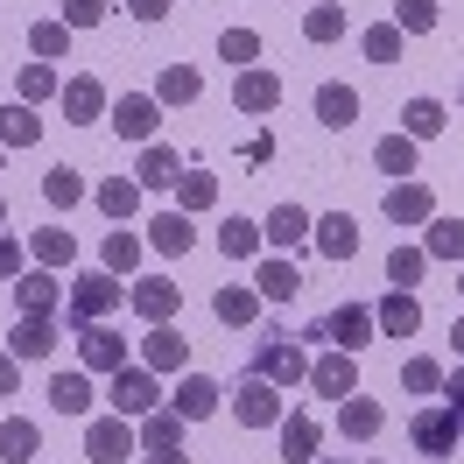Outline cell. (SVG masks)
I'll use <instances>...</instances> for the list:
<instances>
[{"label":"cell","instance_id":"cell-54","mask_svg":"<svg viewBox=\"0 0 464 464\" xmlns=\"http://www.w3.org/2000/svg\"><path fill=\"white\" fill-rule=\"evenodd\" d=\"M127 7H134L141 22H162V14H169V0H127Z\"/></svg>","mask_w":464,"mask_h":464},{"label":"cell","instance_id":"cell-11","mask_svg":"<svg viewBox=\"0 0 464 464\" xmlns=\"http://www.w3.org/2000/svg\"><path fill=\"white\" fill-rule=\"evenodd\" d=\"M113 127H120V141H155V127H162V106H155V99H148V92H127V99H120L113 106Z\"/></svg>","mask_w":464,"mask_h":464},{"label":"cell","instance_id":"cell-2","mask_svg":"<svg viewBox=\"0 0 464 464\" xmlns=\"http://www.w3.org/2000/svg\"><path fill=\"white\" fill-rule=\"evenodd\" d=\"M458 430H464V415L450 401L443 408H415V422H408V436H415L422 458H450V450H458Z\"/></svg>","mask_w":464,"mask_h":464},{"label":"cell","instance_id":"cell-23","mask_svg":"<svg viewBox=\"0 0 464 464\" xmlns=\"http://www.w3.org/2000/svg\"><path fill=\"white\" fill-rule=\"evenodd\" d=\"M317 443H324V430L310 415H282V458L289 464H317Z\"/></svg>","mask_w":464,"mask_h":464},{"label":"cell","instance_id":"cell-36","mask_svg":"<svg viewBox=\"0 0 464 464\" xmlns=\"http://www.w3.org/2000/svg\"><path fill=\"white\" fill-rule=\"evenodd\" d=\"M43 198L57 204V211H71V204H85L92 190H85V176H78V169H63V162H57V169H43Z\"/></svg>","mask_w":464,"mask_h":464},{"label":"cell","instance_id":"cell-37","mask_svg":"<svg viewBox=\"0 0 464 464\" xmlns=\"http://www.w3.org/2000/svg\"><path fill=\"white\" fill-rule=\"evenodd\" d=\"M50 408H57V415H85L92 408V380L85 373H57L50 380Z\"/></svg>","mask_w":464,"mask_h":464},{"label":"cell","instance_id":"cell-60","mask_svg":"<svg viewBox=\"0 0 464 464\" xmlns=\"http://www.w3.org/2000/svg\"><path fill=\"white\" fill-rule=\"evenodd\" d=\"M317 464H338V458H317Z\"/></svg>","mask_w":464,"mask_h":464},{"label":"cell","instance_id":"cell-34","mask_svg":"<svg viewBox=\"0 0 464 464\" xmlns=\"http://www.w3.org/2000/svg\"><path fill=\"white\" fill-rule=\"evenodd\" d=\"M218 254H226V261H254V254H261V226H254V218H226V226H218Z\"/></svg>","mask_w":464,"mask_h":464},{"label":"cell","instance_id":"cell-17","mask_svg":"<svg viewBox=\"0 0 464 464\" xmlns=\"http://www.w3.org/2000/svg\"><path fill=\"white\" fill-rule=\"evenodd\" d=\"M310 226H317V218H310L303 204H275V211H267V226H261V239L289 254V246H303V239H310Z\"/></svg>","mask_w":464,"mask_h":464},{"label":"cell","instance_id":"cell-3","mask_svg":"<svg viewBox=\"0 0 464 464\" xmlns=\"http://www.w3.org/2000/svg\"><path fill=\"white\" fill-rule=\"evenodd\" d=\"M232 415H239V422H246V430H275V422H282V387H275V380H239V387H232Z\"/></svg>","mask_w":464,"mask_h":464},{"label":"cell","instance_id":"cell-28","mask_svg":"<svg viewBox=\"0 0 464 464\" xmlns=\"http://www.w3.org/2000/svg\"><path fill=\"white\" fill-rule=\"evenodd\" d=\"M176 415L183 422H204V415H218V387L204 373H183V387H176Z\"/></svg>","mask_w":464,"mask_h":464},{"label":"cell","instance_id":"cell-24","mask_svg":"<svg viewBox=\"0 0 464 464\" xmlns=\"http://www.w3.org/2000/svg\"><path fill=\"white\" fill-rule=\"evenodd\" d=\"M254 289H261V303H295V295H303V275H295L289 261H261L254 267Z\"/></svg>","mask_w":464,"mask_h":464},{"label":"cell","instance_id":"cell-43","mask_svg":"<svg viewBox=\"0 0 464 464\" xmlns=\"http://www.w3.org/2000/svg\"><path fill=\"white\" fill-rule=\"evenodd\" d=\"M373 162L387 176H415V141H408V134H387V141L373 148Z\"/></svg>","mask_w":464,"mask_h":464},{"label":"cell","instance_id":"cell-59","mask_svg":"<svg viewBox=\"0 0 464 464\" xmlns=\"http://www.w3.org/2000/svg\"><path fill=\"white\" fill-rule=\"evenodd\" d=\"M0 226H7V204H0Z\"/></svg>","mask_w":464,"mask_h":464},{"label":"cell","instance_id":"cell-1","mask_svg":"<svg viewBox=\"0 0 464 464\" xmlns=\"http://www.w3.org/2000/svg\"><path fill=\"white\" fill-rule=\"evenodd\" d=\"M113 310H120V275L92 267V275H78V282H71V303H63V317L78 324V331H85V324H106Z\"/></svg>","mask_w":464,"mask_h":464},{"label":"cell","instance_id":"cell-52","mask_svg":"<svg viewBox=\"0 0 464 464\" xmlns=\"http://www.w3.org/2000/svg\"><path fill=\"white\" fill-rule=\"evenodd\" d=\"M14 387H22V359L0 352V401H14Z\"/></svg>","mask_w":464,"mask_h":464},{"label":"cell","instance_id":"cell-5","mask_svg":"<svg viewBox=\"0 0 464 464\" xmlns=\"http://www.w3.org/2000/svg\"><path fill=\"white\" fill-rule=\"evenodd\" d=\"M141 366H148V373H183V366H190V338H183L176 324H148Z\"/></svg>","mask_w":464,"mask_h":464},{"label":"cell","instance_id":"cell-38","mask_svg":"<svg viewBox=\"0 0 464 464\" xmlns=\"http://www.w3.org/2000/svg\"><path fill=\"white\" fill-rule=\"evenodd\" d=\"M99 261H106V275H134V267H141V239H134V232H106Z\"/></svg>","mask_w":464,"mask_h":464},{"label":"cell","instance_id":"cell-61","mask_svg":"<svg viewBox=\"0 0 464 464\" xmlns=\"http://www.w3.org/2000/svg\"><path fill=\"white\" fill-rule=\"evenodd\" d=\"M458 443H464V430H458Z\"/></svg>","mask_w":464,"mask_h":464},{"label":"cell","instance_id":"cell-30","mask_svg":"<svg viewBox=\"0 0 464 464\" xmlns=\"http://www.w3.org/2000/svg\"><path fill=\"white\" fill-rule=\"evenodd\" d=\"M317 120L345 134L352 120H359V92H352V85H317Z\"/></svg>","mask_w":464,"mask_h":464},{"label":"cell","instance_id":"cell-42","mask_svg":"<svg viewBox=\"0 0 464 464\" xmlns=\"http://www.w3.org/2000/svg\"><path fill=\"white\" fill-rule=\"evenodd\" d=\"M29 254H35L43 267H71V254H78V239L50 226V232H35V239H29Z\"/></svg>","mask_w":464,"mask_h":464},{"label":"cell","instance_id":"cell-41","mask_svg":"<svg viewBox=\"0 0 464 464\" xmlns=\"http://www.w3.org/2000/svg\"><path fill=\"white\" fill-rule=\"evenodd\" d=\"M303 35H310V43H338V35H345V7H338V0L310 7V14H303Z\"/></svg>","mask_w":464,"mask_h":464},{"label":"cell","instance_id":"cell-12","mask_svg":"<svg viewBox=\"0 0 464 464\" xmlns=\"http://www.w3.org/2000/svg\"><path fill=\"white\" fill-rule=\"evenodd\" d=\"M14 303H22V317H57L63 310V289L50 267H35V275H14Z\"/></svg>","mask_w":464,"mask_h":464},{"label":"cell","instance_id":"cell-50","mask_svg":"<svg viewBox=\"0 0 464 464\" xmlns=\"http://www.w3.org/2000/svg\"><path fill=\"white\" fill-rule=\"evenodd\" d=\"M401 387H408V394H436V387H443V366H436V359H408Z\"/></svg>","mask_w":464,"mask_h":464},{"label":"cell","instance_id":"cell-35","mask_svg":"<svg viewBox=\"0 0 464 464\" xmlns=\"http://www.w3.org/2000/svg\"><path fill=\"white\" fill-rule=\"evenodd\" d=\"M211 204H218V176H204V169L176 176V211H211Z\"/></svg>","mask_w":464,"mask_h":464},{"label":"cell","instance_id":"cell-25","mask_svg":"<svg viewBox=\"0 0 464 464\" xmlns=\"http://www.w3.org/2000/svg\"><path fill=\"white\" fill-rule=\"evenodd\" d=\"M92 204H99L106 218H134V211H141V183H134V176H106V183L92 190Z\"/></svg>","mask_w":464,"mask_h":464},{"label":"cell","instance_id":"cell-48","mask_svg":"<svg viewBox=\"0 0 464 464\" xmlns=\"http://www.w3.org/2000/svg\"><path fill=\"white\" fill-rule=\"evenodd\" d=\"M366 57H373V63H401V29H394V22L366 29Z\"/></svg>","mask_w":464,"mask_h":464},{"label":"cell","instance_id":"cell-22","mask_svg":"<svg viewBox=\"0 0 464 464\" xmlns=\"http://www.w3.org/2000/svg\"><path fill=\"white\" fill-rule=\"evenodd\" d=\"M211 317L226 324V331H246V324L261 317V289H218L211 295Z\"/></svg>","mask_w":464,"mask_h":464},{"label":"cell","instance_id":"cell-8","mask_svg":"<svg viewBox=\"0 0 464 464\" xmlns=\"http://www.w3.org/2000/svg\"><path fill=\"white\" fill-rule=\"evenodd\" d=\"M78 359H85V373H120V366H127V338H120L113 324H85Z\"/></svg>","mask_w":464,"mask_h":464},{"label":"cell","instance_id":"cell-58","mask_svg":"<svg viewBox=\"0 0 464 464\" xmlns=\"http://www.w3.org/2000/svg\"><path fill=\"white\" fill-rule=\"evenodd\" d=\"M0 169H7V148H0Z\"/></svg>","mask_w":464,"mask_h":464},{"label":"cell","instance_id":"cell-15","mask_svg":"<svg viewBox=\"0 0 464 464\" xmlns=\"http://www.w3.org/2000/svg\"><path fill=\"white\" fill-rule=\"evenodd\" d=\"M373 331H380V324H373V310H359V303H338V310L324 317V338H331V345H338V352L366 345Z\"/></svg>","mask_w":464,"mask_h":464},{"label":"cell","instance_id":"cell-39","mask_svg":"<svg viewBox=\"0 0 464 464\" xmlns=\"http://www.w3.org/2000/svg\"><path fill=\"white\" fill-rule=\"evenodd\" d=\"M422 275H430V254H422V246H394V254H387V282H394V289H415Z\"/></svg>","mask_w":464,"mask_h":464},{"label":"cell","instance_id":"cell-18","mask_svg":"<svg viewBox=\"0 0 464 464\" xmlns=\"http://www.w3.org/2000/svg\"><path fill=\"white\" fill-rule=\"evenodd\" d=\"M310 239H317V254H324V261H352V254H359V226H352L345 211L317 218V226H310Z\"/></svg>","mask_w":464,"mask_h":464},{"label":"cell","instance_id":"cell-31","mask_svg":"<svg viewBox=\"0 0 464 464\" xmlns=\"http://www.w3.org/2000/svg\"><path fill=\"white\" fill-rule=\"evenodd\" d=\"M35 141H43L35 106H0V148H35Z\"/></svg>","mask_w":464,"mask_h":464},{"label":"cell","instance_id":"cell-40","mask_svg":"<svg viewBox=\"0 0 464 464\" xmlns=\"http://www.w3.org/2000/svg\"><path fill=\"white\" fill-rule=\"evenodd\" d=\"M35 443H43V436H35V422H22V415H7V422H0V458H7V464L35 458Z\"/></svg>","mask_w":464,"mask_h":464},{"label":"cell","instance_id":"cell-14","mask_svg":"<svg viewBox=\"0 0 464 464\" xmlns=\"http://www.w3.org/2000/svg\"><path fill=\"white\" fill-rule=\"evenodd\" d=\"M127 303H134L148 324H169V317H176V303H183V289H176V282H162V275H141V282L127 289Z\"/></svg>","mask_w":464,"mask_h":464},{"label":"cell","instance_id":"cell-7","mask_svg":"<svg viewBox=\"0 0 464 464\" xmlns=\"http://www.w3.org/2000/svg\"><path fill=\"white\" fill-rule=\"evenodd\" d=\"M254 373L275 380V387H295V380L310 373V359H303V345H295V338H261V359H254Z\"/></svg>","mask_w":464,"mask_h":464},{"label":"cell","instance_id":"cell-6","mask_svg":"<svg viewBox=\"0 0 464 464\" xmlns=\"http://www.w3.org/2000/svg\"><path fill=\"white\" fill-rule=\"evenodd\" d=\"M134 443H141V436L127 430V415H99L85 430V458L92 464H120V458H134Z\"/></svg>","mask_w":464,"mask_h":464},{"label":"cell","instance_id":"cell-49","mask_svg":"<svg viewBox=\"0 0 464 464\" xmlns=\"http://www.w3.org/2000/svg\"><path fill=\"white\" fill-rule=\"evenodd\" d=\"M50 92H63V78L50 71V63H29V71H22V106H35V99H50Z\"/></svg>","mask_w":464,"mask_h":464},{"label":"cell","instance_id":"cell-16","mask_svg":"<svg viewBox=\"0 0 464 464\" xmlns=\"http://www.w3.org/2000/svg\"><path fill=\"white\" fill-rule=\"evenodd\" d=\"M373 324L387 331V338H415V331H422V303H415L408 289H387L380 310H373Z\"/></svg>","mask_w":464,"mask_h":464},{"label":"cell","instance_id":"cell-20","mask_svg":"<svg viewBox=\"0 0 464 464\" xmlns=\"http://www.w3.org/2000/svg\"><path fill=\"white\" fill-rule=\"evenodd\" d=\"M176 176H183V162H176V148L148 141V148H141V162H134V183H141V190H176Z\"/></svg>","mask_w":464,"mask_h":464},{"label":"cell","instance_id":"cell-10","mask_svg":"<svg viewBox=\"0 0 464 464\" xmlns=\"http://www.w3.org/2000/svg\"><path fill=\"white\" fill-rule=\"evenodd\" d=\"M310 387H317L324 401H345V394H359V359H352V352H324L317 366H310Z\"/></svg>","mask_w":464,"mask_h":464},{"label":"cell","instance_id":"cell-56","mask_svg":"<svg viewBox=\"0 0 464 464\" xmlns=\"http://www.w3.org/2000/svg\"><path fill=\"white\" fill-rule=\"evenodd\" d=\"M148 464H190L183 450H148Z\"/></svg>","mask_w":464,"mask_h":464},{"label":"cell","instance_id":"cell-21","mask_svg":"<svg viewBox=\"0 0 464 464\" xmlns=\"http://www.w3.org/2000/svg\"><path fill=\"white\" fill-rule=\"evenodd\" d=\"M190 239H198V232H190V211H155V218H148V246H155V254H190Z\"/></svg>","mask_w":464,"mask_h":464},{"label":"cell","instance_id":"cell-26","mask_svg":"<svg viewBox=\"0 0 464 464\" xmlns=\"http://www.w3.org/2000/svg\"><path fill=\"white\" fill-rule=\"evenodd\" d=\"M380 401H359V394H345L338 401V436H352V443H366V436H380Z\"/></svg>","mask_w":464,"mask_h":464},{"label":"cell","instance_id":"cell-44","mask_svg":"<svg viewBox=\"0 0 464 464\" xmlns=\"http://www.w3.org/2000/svg\"><path fill=\"white\" fill-rule=\"evenodd\" d=\"M408 141H430V134H443V106L436 99H408Z\"/></svg>","mask_w":464,"mask_h":464},{"label":"cell","instance_id":"cell-4","mask_svg":"<svg viewBox=\"0 0 464 464\" xmlns=\"http://www.w3.org/2000/svg\"><path fill=\"white\" fill-rule=\"evenodd\" d=\"M106 401H113V415H155V408H162V387H155L148 366H120Z\"/></svg>","mask_w":464,"mask_h":464},{"label":"cell","instance_id":"cell-53","mask_svg":"<svg viewBox=\"0 0 464 464\" xmlns=\"http://www.w3.org/2000/svg\"><path fill=\"white\" fill-rule=\"evenodd\" d=\"M0 275H7V282L22 275V246H14V239H0Z\"/></svg>","mask_w":464,"mask_h":464},{"label":"cell","instance_id":"cell-45","mask_svg":"<svg viewBox=\"0 0 464 464\" xmlns=\"http://www.w3.org/2000/svg\"><path fill=\"white\" fill-rule=\"evenodd\" d=\"M394 29L401 35H430L436 29V0H394Z\"/></svg>","mask_w":464,"mask_h":464},{"label":"cell","instance_id":"cell-46","mask_svg":"<svg viewBox=\"0 0 464 464\" xmlns=\"http://www.w3.org/2000/svg\"><path fill=\"white\" fill-rule=\"evenodd\" d=\"M29 50L43 63H57L63 50H71V29H63V22H35V29H29Z\"/></svg>","mask_w":464,"mask_h":464},{"label":"cell","instance_id":"cell-51","mask_svg":"<svg viewBox=\"0 0 464 464\" xmlns=\"http://www.w3.org/2000/svg\"><path fill=\"white\" fill-rule=\"evenodd\" d=\"M106 22V0H63V29H99Z\"/></svg>","mask_w":464,"mask_h":464},{"label":"cell","instance_id":"cell-13","mask_svg":"<svg viewBox=\"0 0 464 464\" xmlns=\"http://www.w3.org/2000/svg\"><path fill=\"white\" fill-rule=\"evenodd\" d=\"M380 211H387L394 226H430V218H436V198H430V183H394V190L380 198Z\"/></svg>","mask_w":464,"mask_h":464},{"label":"cell","instance_id":"cell-33","mask_svg":"<svg viewBox=\"0 0 464 464\" xmlns=\"http://www.w3.org/2000/svg\"><path fill=\"white\" fill-rule=\"evenodd\" d=\"M422 254H430V261H464V218H430Z\"/></svg>","mask_w":464,"mask_h":464},{"label":"cell","instance_id":"cell-32","mask_svg":"<svg viewBox=\"0 0 464 464\" xmlns=\"http://www.w3.org/2000/svg\"><path fill=\"white\" fill-rule=\"evenodd\" d=\"M141 450H183V415H176V408L141 415Z\"/></svg>","mask_w":464,"mask_h":464},{"label":"cell","instance_id":"cell-19","mask_svg":"<svg viewBox=\"0 0 464 464\" xmlns=\"http://www.w3.org/2000/svg\"><path fill=\"white\" fill-rule=\"evenodd\" d=\"M57 317H22L14 331H7V345H14V359H50L57 352Z\"/></svg>","mask_w":464,"mask_h":464},{"label":"cell","instance_id":"cell-47","mask_svg":"<svg viewBox=\"0 0 464 464\" xmlns=\"http://www.w3.org/2000/svg\"><path fill=\"white\" fill-rule=\"evenodd\" d=\"M218 57H226V63H239V71H246V63L261 57V35H254V29H226V35H218Z\"/></svg>","mask_w":464,"mask_h":464},{"label":"cell","instance_id":"cell-55","mask_svg":"<svg viewBox=\"0 0 464 464\" xmlns=\"http://www.w3.org/2000/svg\"><path fill=\"white\" fill-rule=\"evenodd\" d=\"M443 394H450V408L464 415V366H458V373H443Z\"/></svg>","mask_w":464,"mask_h":464},{"label":"cell","instance_id":"cell-27","mask_svg":"<svg viewBox=\"0 0 464 464\" xmlns=\"http://www.w3.org/2000/svg\"><path fill=\"white\" fill-rule=\"evenodd\" d=\"M204 92V78L190 71V63H162V78H155V106H190Z\"/></svg>","mask_w":464,"mask_h":464},{"label":"cell","instance_id":"cell-62","mask_svg":"<svg viewBox=\"0 0 464 464\" xmlns=\"http://www.w3.org/2000/svg\"><path fill=\"white\" fill-rule=\"evenodd\" d=\"M458 289H464V282H458Z\"/></svg>","mask_w":464,"mask_h":464},{"label":"cell","instance_id":"cell-29","mask_svg":"<svg viewBox=\"0 0 464 464\" xmlns=\"http://www.w3.org/2000/svg\"><path fill=\"white\" fill-rule=\"evenodd\" d=\"M99 113H106V85H99V78H71V85H63V120L85 127V120H99Z\"/></svg>","mask_w":464,"mask_h":464},{"label":"cell","instance_id":"cell-57","mask_svg":"<svg viewBox=\"0 0 464 464\" xmlns=\"http://www.w3.org/2000/svg\"><path fill=\"white\" fill-rule=\"evenodd\" d=\"M450 345H458V359H464V324H450Z\"/></svg>","mask_w":464,"mask_h":464},{"label":"cell","instance_id":"cell-9","mask_svg":"<svg viewBox=\"0 0 464 464\" xmlns=\"http://www.w3.org/2000/svg\"><path fill=\"white\" fill-rule=\"evenodd\" d=\"M232 106H239V113H275V106H282V78L261 71V63H246V71L232 78Z\"/></svg>","mask_w":464,"mask_h":464}]
</instances>
